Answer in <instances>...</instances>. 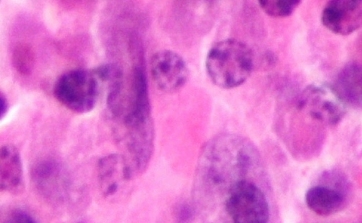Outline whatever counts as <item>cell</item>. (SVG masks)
<instances>
[{"label": "cell", "mask_w": 362, "mask_h": 223, "mask_svg": "<svg viewBox=\"0 0 362 223\" xmlns=\"http://www.w3.org/2000/svg\"><path fill=\"white\" fill-rule=\"evenodd\" d=\"M257 159V153L249 143L224 137L206 148L201 171L210 185L228 188V192L235 183L246 179L244 176L255 168Z\"/></svg>", "instance_id": "cell-1"}, {"label": "cell", "mask_w": 362, "mask_h": 223, "mask_svg": "<svg viewBox=\"0 0 362 223\" xmlns=\"http://www.w3.org/2000/svg\"><path fill=\"white\" fill-rule=\"evenodd\" d=\"M254 58L250 48L235 39L215 44L207 54L206 69L212 82L222 88L242 85L251 74Z\"/></svg>", "instance_id": "cell-2"}, {"label": "cell", "mask_w": 362, "mask_h": 223, "mask_svg": "<svg viewBox=\"0 0 362 223\" xmlns=\"http://www.w3.org/2000/svg\"><path fill=\"white\" fill-rule=\"evenodd\" d=\"M100 85L93 70L73 69L62 74L54 86L56 99L78 114L92 110L98 98Z\"/></svg>", "instance_id": "cell-3"}, {"label": "cell", "mask_w": 362, "mask_h": 223, "mask_svg": "<svg viewBox=\"0 0 362 223\" xmlns=\"http://www.w3.org/2000/svg\"><path fill=\"white\" fill-rule=\"evenodd\" d=\"M226 210L235 223H265L269 218L267 199L252 181L244 179L228 190Z\"/></svg>", "instance_id": "cell-4"}, {"label": "cell", "mask_w": 362, "mask_h": 223, "mask_svg": "<svg viewBox=\"0 0 362 223\" xmlns=\"http://www.w3.org/2000/svg\"><path fill=\"white\" fill-rule=\"evenodd\" d=\"M150 72L157 88L165 93L180 90L189 75L183 58L177 52L167 50L158 51L152 56Z\"/></svg>", "instance_id": "cell-5"}, {"label": "cell", "mask_w": 362, "mask_h": 223, "mask_svg": "<svg viewBox=\"0 0 362 223\" xmlns=\"http://www.w3.org/2000/svg\"><path fill=\"white\" fill-rule=\"evenodd\" d=\"M35 188L44 198L51 202H62L68 193L69 180L66 171L54 159L36 162L31 169Z\"/></svg>", "instance_id": "cell-6"}, {"label": "cell", "mask_w": 362, "mask_h": 223, "mask_svg": "<svg viewBox=\"0 0 362 223\" xmlns=\"http://www.w3.org/2000/svg\"><path fill=\"white\" fill-rule=\"evenodd\" d=\"M321 19L332 33L351 34L362 26V0H329L322 10Z\"/></svg>", "instance_id": "cell-7"}, {"label": "cell", "mask_w": 362, "mask_h": 223, "mask_svg": "<svg viewBox=\"0 0 362 223\" xmlns=\"http://www.w3.org/2000/svg\"><path fill=\"white\" fill-rule=\"evenodd\" d=\"M343 103L334 88L312 86L303 93L299 106L317 119L334 123L344 114Z\"/></svg>", "instance_id": "cell-8"}, {"label": "cell", "mask_w": 362, "mask_h": 223, "mask_svg": "<svg viewBox=\"0 0 362 223\" xmlns=\"http://www.w3.org/2000/svg\"><path fill=\"white\" fill-rule=\"evenodd\" d=\"M332 178L329 185H317L310 188L305 194L307 206L315 213L327 216L344 208L346 202L347 188L341 178Z\"/></svg>", "instance_id": "cell-9"}, {"label": "cell", "mask_w": 362, "mask_h": 223, "mask_svg": "<svg viewBox=\"0 0 362 223\" xmlns=\"http://www.w3.org/2000/svg\"><path fill=\"white\" fill-rule=\"evenodd\" d=\"M133 174L126 157L122 154H110L98 161V179L105 197L117 193L124 181L130 180Z\"/></svg>", "instance_id": "cell-10"}, {"label": "cell", "mask_w": 362, "mask_h": 223, "mask_svg": "<svg viewBox=\"0 0 362 223\" xmlns=\"http://www.w3.org/2000/svg\"><path fill=\"white\" fill-rule=\"evenodd\" d=\"M0 187L2 191L16 193L23 188V167L20 153L12 144H5L0 153Z\"/></svg>", "instance_id": "cell-11"}, {"label": "cell", "mask_w": 362, "mask_h": 223, "mask_svg": "<svg viewBox=\"0 0 362 223\" xmlns=\"http://www.w3.org/2000/svg\"><path fill=\"white\" fill-rule=\"evenodd\" d=\"M334 89L344 103L362 108V64L351 62L344 66Z\"/></svg>", "instance_id": "cell-12"}, {"label": "cell", "mask_w": 362, "mask_h": 223, "mask_svg": "<svg viewBox=\"0 0 362 223\" xmlns=\"http://www.w3.org/2000/svg\"><path fill=\"white\" fill-rule=\"evenodd\" d=\"M302 0H258L263 11L270 16L284 18L291 15Z\"/></svg>", "instance_id": "cell-13"}, {"label": "cell", "mask_w": 362, "mask_h": 223, "mask_svg": "<svg viewBox=\"0 0 362 223\" xmlns=\"http://www.w3.org/2000/svg\"><path fill=\"white\" fill-rule=\"evenodd\" d=\"M33 61V55L28 47H18L14 52V65L22 74L28 73L30 70Z\"/></svg>", "instance_id": "cell-14"}, {"label": "cell", "mask_w": 362, "mask_h": 223, "mask_svg": "<svg viewBox=\"0 0 362 223\" xmlns=\"http://www.w3.org/2000/svg\"><path fill=\"white\" fill-rule=\"evenodd\" d=\"M5 222L33 223L36 222L35 219L25 210L21 209H14L7 214Z\"/></svg>", "instance_id": "cell-15"}, {"label": "cell", "mask_w": 362, "mask_h": 223, "mask_svg": "<svg viewBox=\"0 0 362 223\" xmlns=\"http://www.w3.org/2000/svg\"><path fill=\"white\" fill-rule=\"evenodd\" d=\"M8 108V104L6 98L4 96L3 93L1 94L0 97V116L2 119L3 117L6 115Z\"/></svg>", "instance_id": "cell-16"}]
</instances>
